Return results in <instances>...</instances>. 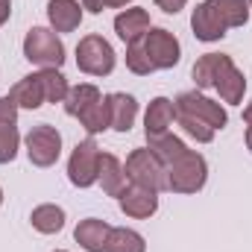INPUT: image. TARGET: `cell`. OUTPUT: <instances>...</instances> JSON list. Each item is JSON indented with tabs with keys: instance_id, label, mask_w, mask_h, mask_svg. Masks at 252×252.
Instances as JSON below:
<instances>
[{
	"instance_id": "1",
	"label": "cell",
	"mask_w": 252,
	"mask_h": 252,
	"mask_svg": "<svg viewBox=\"0 0 252 252\" xmlns=\"http://www.w3.org/2000/svg\"><path fill=\"white\" fill-rule=\"evenodd\" d=\"M250 21V0H205L193 9L190 27L199 41H220L229 30Z\"/></svg>"
},
{
	"instance_id": "2",
	"label": "cell",
	"mask_w": 252,
	"mask_h": 252,
	"mask_svg": "<svg viewBox=\"0 0 252 252\" xmlns=\"http://www.w3.org/2000/svg\"><path fill=\"white\" fill-rule=\"evenodd\" d=\"M164 170H167V190L173 193H196L208 179V164L193 150L179 153L170 164H164Z\"/></svg>"
},
{
	"instance_id": "3",
	"label": "cell",
	"mask_w": 252,
	"mask_h": 252,
	"mask_svg": "<svg viewBox=\"0 0 252 252\" xmlns=\"http://www.w3.org/2000/svg\"><path fill=\"white\" fill-rule=\"evenodd\" d=\"M126 179L132 185H141V188L150 190H167V170L161 164V158L150 150V147H141V150H132L129 158H126Z\"/></svg>"
},
{
	"instance_id": "4",
	"label": "cell",
	"mask_w": 252,
	"mask_h": 252,
	"mask_svg": "<svg viewBox=\"0 0 252 252\" xmlns=\"http://www.w3.org/2000/svg\"><path fill=\"white\" fill-rule=\"evenodd\" d=\"M24 56L38 67H62L64 62V44L53 30L32 27L24 38Z\"/></svg>"
},
{
	"instance_id": "5",
	"label": "cell",
	"mask_w": 252,
	"mask_h": 252,
	"mask_svg": "<svg viewBox=\"0 0 252 252\" xmlns=\"http://www.w3.org/2000/svg\"><path fill=\"white\" fill-rule=\"evenodd\" d=\"M76 67L91 76H109L115 70V50L103 35H85L76 44Z\"/></svg>"
},
{
	"instance_id": "6",
	"label": "cell",
	"mask_w": 252,
	"mask_h": 252,
	"mask_svg": "<svg viewBox=\"0 0 252 252\" xmlns=\"http://www.w3.org/2000/svg\"><path fill=\"white\" fill-rule=\"evenodd\" d=\"M100 147L94 138H85L73 147L70 153V161H67V176L76 188H91L97 182V173H100Z\"/></svg>"
},
{
	"instance_id": "7",
	"label": "cell",
	"mask_w": 252,
	"mask_h": 252,
	"mask_svg": "<svg viewBox=\"0 0 252 252\" xmlns=\"http://www.w3.org/2000/svg\"><path fill=\"white\" fill-rule=\"evenodd\" d=\"M59 153H62V135L59 129L50 124H38L30 129L27 135V156L35 167H50L59 161Z\"/></svg>"
},
{
	"instance_id": "8",
	"label": "cell",
	"mask_w": 252,
	"mask_h": 252,
	"mask_svg": "<svg viewBox=\"0 0 252 252\" xmlns=\"http://www.w3.org/2000/svg\"><path fill=\"white\" fill-rule=\"evenodd\" d=\"M144 50L150 56V62L156 70H167V67H176L182 59V47H179V38L170 32V30H150L144 35Z\"/></svg>"
},
{
	"instance_id": "9",
	"label": "cell",
	"mask_w": 252,
	"mask_h": 252,
	"mask_svg": "<svg viewBox=\"0 0 252 252\" xmlns=\"http://www.w3.org/2000/svg\"><path fill=\"white\" fill-rule=\"evenodd\" d=\"M173 106H176V112H185V115H190V118H196V121L208 124L214 132L229 124L226 109H223L220 103H214V100H208V97L196 94V91H185V94H179Z\"/></svg>"
},
{
	"instance_id": "10",
	"label": "cell",
	"mask_w": 252,
	"mask_h": 252,
	"mask_svg": "<svg viewBox=\"0 0 252 252\" xmlns=\"http://www.w3.org/2000/svg\"><path fill=\"white\" fill-rule=\"evenodd\" d=\"M211 88H217L220 97H223L226 103H232V106H238V103L244 100L247 79H244V73L235 67L232 56H223V62H220L217 73H214V85H211Z\"/></svg>"
},
{
	"instance_id": "11",
	"label": "cell",
	"mask_w": 252,
	"mask_h": 252,
	"mask_svg": "<svg viewBox=\"0 0 252 252\" xmlns=\"http://www.w3.org/2000/svg\"><path fill=\"white\" fill-rule=\"evenodd\" d=\"M121 202V211L135 217V220H144L150 214H156L158 208V193L150 188H141V185H126V190L118 196Z\"/></svg>"
},
{
	"instance_id": "12",
	"label": "cell",
	"mask_w": 252,
	"mask_h": 252,
	"mask_svg": "<svg viewBox=\"0 0 252 252\" xmlns=\"http://www.w3.org/2000/svg\"><path fill=\"white\" fill-rule=\"evenodd\" d=\"M115 32L124 38L126 44H135V41H144V35L150 32V12L147 9H126L115 18Z\"/></svg>"
},
{
	"instance_id": "13",
	"label": "cell",
	"mask_w": 252,
	"mask_h": 252,
	"mask_svg": "<svg viewBox=\"0 0 252 252\" xmlns=\"http://www.w3.org/2000/svg\"><path fill=\"white\" fill-rule=\"evenodd\" d=\"M109 235H112V226H109L106 220H97V217L82 220V223L76 226V232H73L76 244H79L85 252H106Z\"/></svg>"
},
{
	"instance_id": "14",
	"label": "cell",
	"mask_w": 252,
	"mask_h": 252,
	"mask_svg": "<svg viewBox=\"0 0 252 252\" xmlns=\"http://www.w3.org/2000/svg\"><path fill=\"white\" fill-rule=\"evenodd\" d=\"M9 100H12L18 109H38V106H44L47 97H44L41 76H38V73H30V76H24L21 82H15L12 91H9Z\"/></svg>"
},
{
	"instance_id": "15",
	"label": "cell",
	"mask_w": 252,
	"mask_h": 252,
	"mask_svg": "<svg viewBox=\"0 0 252 252\" xmlns=\"http://www.w3.org/2000/svg\"><path fill=\"white\" fill-rule=\"evenodd\" d=\"M173 118H176V106H173V100H167V97H156L153 103H150V109H147V118H144V132H147V138H158V135H164L170 124H173Z\"/></svg>"
},
{
	"instance_id": "16",
	"label": "cell",
	"mask_w": 252,
	"mask_h": 252,
	"mask_svg": "<svg viewBox=\"0 0 252 252\" xmlns=\"http://www.w3.org/2000/svg\"><path fill=\"white\" fill-rule=\"evenodd\" d=\"M106 106H109V121H112V129L118 132H129L135 126V118H138V103L135 97L129 94H109L106 97Z\"/></svg>"
},
{
	"instance_id": "17",
	"label": "cell",
	"mask_w": 252,
	"mask_h": 252,
	"mask_svg": "<svg viewBox=\"0 0 252 252\" xmlns=\"http://www.w3.org/2000/svg\"><path fill=\"white\" fill-rule=\"evenodd\" d=\"M47 18L56 32H73L82 24V9L73 0H50L47 3Z\"/></svg>"
},
{
	"instance_id": "18",
	"label": "cell",
	"mask_w": 252,
	"mask_h": 252,
	"mask_svg": "<svg viewBox=\"0 0 252 252\" xmlns=\"http://www.w3.org/2000/svg\"><path fill=\"white\" fill-rule=\"evenodd\" d=\"M97 182L103 185V190H106L109 196H121V193L126 190V170L121 167V161H118L112 153H103V156H100Z\"/></svg>"
},
{
	"instance_id": "19",
	"label": "cell",
	"mask_w": 252,
	"mask_h": 252,
	"mask_svg": "<svg viewBox=\"0 0 252 252\" xmlns=\"http://www.w3.org/2000/svg\"><path fill=\"white\" fill-rule=\"evenodd\" d=\"M103 100V94H100V88L97 85H76V88H70L67 91V97H64V112L70 115V118H79L82 112H88L94 103H100Z\"/></svg>"
},
{
	"instance_id": "20",
	"label": "cell",
	"mask_w": 252,
	"mask_h": 252,
	"mask_svg": "<svg viewBox=\"0 0 252 252\" xmlns=\"http://www.w3.org/2000/svg\"><path fill=\"white\" fill-rule=\"evenodd\" d=\"M32 229L35 232H41V235H56V232H62L64 226V211L59 205H53V202H44V205H38V208H32Z\"/></svg>"
},
{
	"instance_id": "21",
	"label": "cell",
	"mask_w": 252,
	"mask_h": 252,
	"mask_svg": "<svg viewBox=\"0 0 252 252\" xmlns=\"http://www.w3.org/2000/svg\"><path fill=\"white\" fill-rule=\"evenodd\" d=\"M38 76H41V85H44V97H47V103H64V97H67L70 88H67V79L59 73V67H41Z\"/></svg>"
},
{
	"instance_id": "22",
	"label": "cell",
	"mask_w": 252,
	"mask_h": 252,
	"mask_svg": "<svg viewBox=\"0 0 252 252\" xmlns=\"http://www.w3.org/2000/svg\"><path fill=\"white\" fill-rule=\"evenodd\" d=\"M147 244L138 232L132 229H112L109 241H106V252H144Z\"/></svg>"
},
{
	"instance_id": "23",
	"label": "cell",
	"mask_w": 252,
	"mask_h": 252,
	"mask_svg": "<svg viewBox=\"0 0 252 252\" xmlns=\"http://www.w3.org/2000/svg\"><path fill=\"white\" fill-rule=\"evenodd\" d=\"M220 62H223V53H205V56H199V59L193 62L190 76H193L196 88H211V85H214V73H217Z\"/></svg>"
},
{
	"instance_id": "24",
	"label": "cell",
	"mask_w": 252,
	"mask_h": 252,
	"mask_svg": "<svg viewBox=\"0 0 252 252\" xmlns=\"http://www.w3.org/2000/svg\"><path fill=\"white\" fill-rule=\"evenodd\" d=\"M79 124L85 126L91 135H97V132H103V129H112V121H109V106H106V97L100 100V103H94L88 112H82L79 115Z\"/></svg>"
},
{
	"instance_id": "25",
	"label": "cell",
	"mask_w": 252,
	"mask_h": 252,
	"mask_svg": "<svg viewBox=\"0 0 252 252\" xmlns=\"http://www.w3.org/2000/svg\"><path fill=\"white\" fill-rule=\"evenodd\" d=\"M126 67L132 73H138V76H147V73L156 70L153 62H150V56H147V50H144V41H135V44L126 47Z\"/></svg>"
},
{
	"instance_id": "26",
	"label": "cell",
	"mask_w": 252,
	"mask_h": 252,
	"mask_svg": "<svg viewBox=\"0 0 252 252\" xmlns=\"http://www.w3.org/2000/svg\"><path fill=\"white\" fill-rule=\"evenodd\" d=\"M18 144H21L18 126L15 124H0V164H9V161L18 156Z\"/></svg>"
},
{
	"instance_id": "27",
	"label": "cell",
	"mask_w": 252,
	"mask_h": 252,
	"mask_svg": "<svg viewBox=\"0 0 252 252\" xmlns=\"http://www.w3.org/2000/svg\"><path fill=\"white\" fill-rule=\"evenodd\" d=\"M176 121H179V126L188 132L193 141H199V144H208L211 138H214V129L208 124H202V121H196V118H190V115H185V112H176Z\"/></svg>"
},
{
	"instance_id": "28",
	"label": "cell",
	"mask_w": 252,
	"mask_h": 252,
	"mask_svg": "<svg viewBox=\"0 0 252 252\" xmlns=\"http://www.w3.org/2000/svg\"><path fill=\"white\" fill-rule=\"evenodd\" d=\"M126 3H132V0H82V9L100 15V12H106V9H118V6H126Z\"/></svg>"
},
{
	"instance_id": "29",
	"label": "cell",
	"mask_w": 252,
	"mask_h": 252,
	"mask_svg": "<svg viewBox=\"0 0 252 252\" xmlns=\"http://www.w3.org/2000/svg\"><path fill=\"white\" fill-rule=\"evenodd\" d=\"M0 124H18V106L9 97H0Z\"/></svg>"
},
{
	"instance_id": "30",
	"label": "cell",
	"mask_w": 252,
	"mask_h": 252,
	"mask_svg": "<svg viewBox=\"0 0 252 252\" xmlns=\"http://www.w3.org/2000/svg\"><path fill=\"white\" fill-rule=\"evenodd\" d=\"M185 3H188V0H156V6H158L161 12H167V15L182 12V9H185Z\"/></svg>"
},
{
	"instance_id": "31",
	"label": "cell",
	"mask_w": 252,
	"mask_h": 252,
	"mask_svg": "<svg viewBox=\"0 0 252 252\" xmlns=\"http://www.w3.org/2000/svg\"><path fill=\"white\" fill-rule=\"evenodd\" d=\"M9 12H12V3L9 0H0V27L9 21Z\"/></svg>"
},
{
	"instance_id": "32",
	"label": "cell",
	"mask_w": 252,
	"mask_h": 252,
	"mask_svg": "<svg viewBox=\"0 0 252 252\" xmlns=\"http://www.w3.org/2000/svg\"><path fill=\"white\" fill-rule=\"evenodd\" d=\"M244 121H247V126H252V103L244 109Z\"/></svg>"
},
{
	"instance_id": "33",
	"label": "cell",
	"mask_w": 252,
	"mask_h": 252,
	"mask_svg": "<svg viewBox=\"0 0 252 252\" xmlns=\"http://www.w3.org/2000/svg\"><path fill=\"white\" fill-rule=\"evenodd\" d=\"M247 147L252 150V126H247Z\"/></svg>"
},
{
	"instance_id": "34",
	"label": "cell",
	"mask_w": 252,
	"mask_h": 252,
	"mask_svg": "<svg viewBox=\"0 0 252 252\" xmlns=\"http://www.w3.org/2000/svg\"><path fill=\"white\" fill-rule=\"evenodd\" d=\"M0 202H3V190H0Z\"/></svg>"
},
{
	"instance_id": "35",
	"label": "cell",
	"mask_w": 252,
	"mask_h": 252,
	"mask_svg": "<svg viewBox=\"0 0 252 252\" xmlns=\"http://www.w3.org/2000/svg\"><path fill=\"white\" fill-rule=\"evenodd\" d=\"M250 9H252V0H250Z\"/></svg>"
},
{
	"instance_id": "36",
	"label": "cell",
	"mask_w": 252,
	"mask_h": 252,
	"mask_svg": "<svg viewBox=\"0 0 252 252\" xmlns=\"http://www.w3.org/2000/svg\"><path fill=\"white\" fill-rule=\"evenodd\" d=\"M59 252H62V250H59Z\"/></svg>"
}]
</instances>
